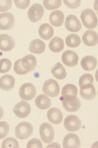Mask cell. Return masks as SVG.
<instances>
[{"mask_svg":"<svg viewBox=\"0 0 98 148\" xmlns=\"http://www.w3.org/2000/svg\"><path fill=\"white\" fill-rule=\"evenodd\" d=\"M81 20L83 25L88 29H93L97 25V18L95 12L91 9H86L82 12Z\"/></svg>","mask_w":98,"mask_h":148,"instance_id":"cell-1","label":"cell"},{"mask_svg":"<svg viewBox=\"0 0 98 148\" xmlns=\"http://www.w3.org/2000/svg\"><path fill=\"white\" fill-rule=\"evenodd\" d=\"M33 127L32 125L27 122L20 123L16 128V136L19 140H26L32 135Z\"/></svg>","mask_w":98,"mask_h":148,"instance_id":"cell-2","label":"cell"},{"mask_svg":"<svg viewBox=\"0 0 98 148\" xmlns=\"http://www.w3.org/2000/svg\"><path fill=\"white\" fill-rule=\"evenodd\" d=\"M40 136L43 141L45 144L51 143L55 136V132L53 127L47 122L43 123L39 128Z\"/></svg>","mask_w":98,"mask_h":148,"instance_id":"cell-3","label":"cell"},{"mask_svg":"<svg viewBox=\"0 0 98 148\" xmlns=\"http://www.w3.org/2000/svg\"><path fill=\"white\" fill-rule=\"evenodd\" d=\"M43 91L45 95L54 98L59 94V85L56 80L49 79L44 83Z\"/></svg>","mask_w":98,"mask_h":148,"instance_id":"cell-4","label":"cell"},{"mask_svg":"<svg viewBox=\"0 0 98 148\" xmlns=\"http://www.w3.org/2000/svg\"><path fill=\"white\" fill-rule=\"evenodd\" d=\"M36 95V88L31 83H26L20 88L19 95L22 100L31 101L34 99Z\"/></svg>","mask_w":98,"mask_h":148,"instance_id":"cell-5","label":"cell"},{"mask_svg":"<svg viewBox=\"0 0 98 148\" xmlns=\"http://www.w3.org/2000/svg\"><path fill=\"white\" fill-rule=\"evenodd\" d=\"M64 125L69 132H77L82 127V122L80 119L76 115H70L64 119Z\"/></svg>","mask_w":98,"mask_h":148,"instance_id":"cell-6","label":"cell"},{"mask_svg":"<svg viewBox=\"0 0 98 148\" xmlns=\"http://www.w3.org/2000/svg\"><path fill=\"white\" fill-rule=\"evenodd\" d=\"M44 9L40 4H34L30 8L28 12V17L32 22L39 21L43 17Z\"/></svg>","mask_w":98,"mask_h":148,"instance_id":"cell-7","label":"cell"},{"mask_svg":"<svg viewBox=\"0 0 98 148\" xmlns=\"http://www.w3.org/2000/svg\"><path fill=\"white\" fill-rule=\"evenodd\" d=\"M14 16L11 12H5L0 14V30H8L14 25Z\"/></svg>","mask_w":98,"mask_h":148,"instance_id":"cell-8","label":"cell"},{"mask_svg":"<svg viewBox=\"0 0 98 148\" xmlns=\"http://www.w3.org/2000/svg\"><path fill=\"white\" fill-rule=\"evenodd\" d=\"M62 99L63 107L68 112H76L81 107V102L77 97L62 98Z\"/></svg>","mask_w":98,"mask_h":148,"instance_id":"cell-9","label":"cell"},{"mask_svg":"<svg viewBox=\"0 0 98 148\" xmlns=\"http://www.w3.org/2000/svg\"><path fill=\"white\" fill-rule=\"evenodd\" d=\"M13 111L18 117L26 118L31 112L30 105L25 101H20L14 108Z\"/></svg>","mask_w":98,"mask_h":148,"instance_id":"cell-10","label":"cell"},{"mask_svg":"<svg viewBox=\"0 0 98 148\" xmlns=\"http://www.w3.org/2000/svg\"><path fill=\"white\" fill-rule=\"evenodd\" d=\"M62 61L66 66L73 67L76 66L78 62V56L75 52L71 50L64 51L62 55Z\"/></svg>","mask_w":98,"mask_h":148,"instance_id":"cell-11","label":"cell"},{"mask_svg":"<svg viewBox=\"0 0 98 148\" xmlns=\"http://www.w3.org/2000/svg\"><path fill=\"white\" fill-rule=\"evenodd\" d=\"M65 27L69 32H77L80 30L82 24L76 16L70 14L66 17L65 21Z\"/></svg>","mask_w":98,"mask_h":148,"instance_id":"cell-12","label":"cell"},{"mask_svg":"<svg viewBox=\"0 0 98 148\" xmlns=\"http://www.w3.org/2000/svg\"><path fill=\"white\" fill-rule=\"evenodd\" d=\"M15 46V41L11 36L7 34L0 35V50L5 52L10 51Z\"/></svg>","mask_w":98,"mask_h":148,"instance_id":"cell-13","label":"cell"},{"mask_svg":"<svg viewBox=\"0 0 98 148\" xmlns=\"http://www.w3.org/2000/svg\"><path fill=\"white\" fill-rule=\"evenodd\" d=\"M63 146L65 148L80 147V139L76 134L69 133L63 139Z\"/></svg>","mask_w":98,"mask_h":148,"instance_id":"cell-14","label":"cell"},{"mask_svg":"<svg viewBox=\"0 0 98 148\" xmlns=\"http://www.w3.org/2000/svg\"><path fill=\"white\" fill-rule=\"evenodd\" d=\"M47 115L49 121L55 125H58L63 121V113L61 110L57 108L50 109L47 113Z\"/></svg>","mask_w":98,"mask_h":148,"instance_id":"cell-15","label":"cell"},{"mask_svg":"<svg viewBox=\"0 0 98 148\" xmlns=\"http://www.w3.org/2000/svg\"><path fill=\"white\" fill-rule=\"evenodd\" d=\"M21 63L23 68L27 72L33 71L37 66V61L34 56L28 54L21 59Z\"/></svg>","mask_w":98,"mask_h":148,"instance_id":"cell-16","label":"cell"},{"mask_svg":"<svg viewBox=\"0 0 98 148\" xmlns=\"http://www.w3.org/2000/svg\"><path fill=\"white\" fill-rule=\"evenodd\" d=\"M80 96L86 100H92L94 99L96 95L95 87L93 84H87L80 87Z\"/></svg>","mask_w":98,"mask_h":148,"instance_id":"cell-17","label":"cell"},{"mask_svg":"<svg viewBox=\"0 0 98 148\" xmlns=\"http://www.w3.org/2000/svg\"><path fill=\"white\" fill-rule=\"evenodd\" d=\"M83 43L88 46H96L98 43V37L96 32L94 30H87L83 35Z\"/></svg>","mask_w":98,"mask_h":148,"instance_id":"cell-18","label":"cell"},{"mask_svg":"<svg viewBox=\"0 0 98 148\" xmlns=\"http://www.w3.org/2000/svg\"><path fill=\"white\" fill-rule=\"evenodd\" d=\"M16 80L13 76L6 75L0 78V89L4 91H10L15 85Z\"/></svg>","mask_w":98,"mask_h":148,"instance_id":"cell-19","label":"cell"},{"mask_svg":"<svg viewBox=\"0 0 98 148\" xmlns=\"http://www.w3.org/2000/svg\"><path fill=\"white\" fill-rule=\"evenodd\" d=\"M81 66L87 71H93L97 66V59L93 56H87L81 60Z\"/></svg>","mask_w":98,"mask_h":148,"instance_id":"cell-20","label":"cell"},{"mask_svg":"<svg viewBox=\"0 0 98 148\" xmlns=\"http://www.w3.org/2000/svg\"><path fill=\"white\" fill-rule=\"evenodd\" d=\"M64 20V15L62 11L59 10H56L50 14L49 21L50 24L54 27L62 26Z\"/></svg>","mask_w":98,"mask_h":148,"instance_id":"cell-21","label":"cell"},{"mask_svg":"<svg viewBox=\"0 0 98 148\" xmlns=\"http://www.w3.org/2000/svg\"><path fill=\"white\" fill-rule=\"evenodd\" d=\"M53 27L49 24H42L39 29V35L41 38L45 40H49L53 36Z\"/></svg>","mask_w":98,"mask_h":148,"instance_id":"cell-22","label":"cell"},{"mask_svg":"<svg viewBox=\"0 0 98 148\" xmlns=\"http://www.w3.org/2000/svg\"><path fill=\"white\" fill-rule=\"evenodd\" d=\"M30 51L34 54H42L45 50V45L43 41L39 39L32 40L29 46Z\"/></svg>","mask_w":98,"mask_h":148,"instance_id":"cell-23","label":"cell"},{"mask_svg":"<svg viewBox=\"0 0 98 148\" xmlns=\"http://www.w3.org/2000/svg\"><path fill=\"white\" fill-rule=\"evenodd\" d=\"M49 48L51 51L53 53L61 52L64 48V40L59 37H54L50 41Z\"/></svg>","mask_w":98,"mask_h":148,"instance_id":"cell-24","label":"cell"},{"mask_svg":"<svg viewBox=\"0 0 98 148\" xmlns=\"http://www.w3.org/2000/svg\"><path fill=\"white\" fill-rule=\"evenodd\" d=\"M35 103L37 107L41 110L49 109L51 106V100L45 95H40L36 97Z\"/></svg>","mask_w":98,"mask_h":148,"instance_id":"cell-25","label":"cell"},{"mask_svg":"<svg viewBox=\"0 0 98 148\" xmlns=\"http://www.w3.org/2000/svg\"><path fill=\"white\" fill-rule=\"evenodd\" d=\"M78 90L77 87L73 84H68L63 86L62 96V98H72V97H77Z\"/></svg>","mask_w":98,"mask_h":148,"instance_id":"cell-26","label":"cell"},{"mask_svg":"<svg viewBox=\"0 0 98 148\" xmlns=\"http://www.w3.org/2000/svg\"><path fill=\"white\" fill-rule=\"evenodd\" d=\"M52 73L53 75L58 80H63L66 77L67 72L63 65L58 62L55 65L52 69Z\"/></svg>","mask_w":98,"mask_h":148,"instance_id":"cell-27","label":"cell"},{"mask_svg":"<svg viewBox=\"0 0 98 148\" xmlns=\"http://www.w3.org/2000/svg\"><path fill=\"white\" fill-rule=\"evenodd\" d=\"M81 39L80 36L76 34H70L66 38V44L69 48H76L80 46Z\"/></svg>","mask_w":98,"mask_h":148,"instance_id":"cell-28","label":"cell"},{"mask_svg":"<svg viewBox=\"0 0 98 148\" xmlns=\"http://www.w3.org/2000/svg\"><path fill=\"white\" fill-rule=\"evenodd\" d=\"M62 1L61 0H44V6L48 10H54L62 6Z\"/></svg>","mask_w":98,"mask_h":148,"instance_id":"cell-29","label":"cell"},{"mask_svg":"<svg viewBox=\"0 0 98 148\" xmlns=\"http://www.w3.org/2000/svg\"><path fill=\"white\" fill-rule=\"evenodd\" d=\"M12 63L10 60L3 58L0 59V73H5L11 70Z\"/></svg>","mask_w":98,"mask_h":148,"instance_id":"cell-30","label":"cell"},{"mask_svg":"<svg viewBox=\"0 0 98 148\" xmlns=\"http://www.w3.org/2000/svg\"><path fill=\"white\" fill-rule=\"evenodd\" d=\"M1 147H19V145L16 139L12 137H9L6 138L2 143Z\"/></svg>","mask_w":98,"mask_h":148,"instance_id":"cell-31","label":"cell"},{"mask_svg":"<svg viewBox=\"0 0 98 148\" xmlns=\"http://www.w3.org/2000/svg\"><path fill=\"white\" fill-rule=\"evenodd\" d=\"M94 82V78L91 74L85 73L82 75L79 79V86L81 87L87 84H93Z\"/></svg>","mask_w":98,"mask_h":148,"instance_id":"cell-32","label":"cell"},{"mask_svg":"<svg viewBox=\"0 0 98 148\" xmlns=\"http://www.w3.org/2000/svg\"><path fill=\"white\" fill-rule=\"evenodd\" d=\"M9 132V125L6 122H0V140L5 138Z\"/></svg>","mask_w":98,"mask_h":148,"instance_id":"cell-33","label":"cell"},{"mask_svg":"<svg viewBox=\"0 0 98 148\" xmlns=\"http://www.w3.org/2000/svg\"><path fill=\"white\" fill-rule=\"evenodd\" d=\"M14 70L15 72L17 74L20 75H25V74H27L28 72L23 68L21 63V59H18L17 61H16L14 64Z\"/></svg>","mask_w":98,"mask_h":148,"instance_id":"cell-34","label":"cell"},{"mask_svg":"<svg viewBox=\"0 0 98 148\" xmlns=\"http://www.w3.org/2000/svg\"><path fill=\"white\" fill-rule=\"evenodd\" d=\"M12 5L11 0H0V12H4L11 9Z\"/></svg>","mask_w":98,"mask_h":148,"instance_id":"cell-35","label":"cell"},{"mask_svg":"<svg viewBox=\"0 0 98 148\" xmlns=\"http://www.w3.org/2000/svg\"><path fill=\"white\" fill-rule=\"evenodd\" d=\"M14 3L18 8L25 9L30 6V0H14Z\"/></svg>","mask_w":98,"mask_h":148,"instance_id":"cell-36","label":"cell"},{"mask_svg":"<svg viewBox=\"0 0 98 148\" xmlns=\"http://www.w3.org/2000/svg\"><path fill=\"white\" fill-rule=\"evenodd\" d=\"M43 147V144L39 139L34 138L32 139L30 141H28L26 146L27 148H34V147H40L42 148Z\"/></svg>","mask_w":98,"mask_h":148,"instance_id":"cell-37","label":"cell"},{"mask_svg":"<svg viewBox=\"0 0 98 148\" xmlns=\"http://www.w3.org/2000/svg\"><path fill=\"white\" fill-rule=\"evenodd\" d=\"M64 3L65 4L68 8L71 9H76L80 6L81 4L80 0H72V1H64Z\"/></svg>","mask_w":98,"mask_h":148,"instance_id":"cell-38","label":"cell"},{"mask_svg":"<svg viewBox=\"0 0 98 148\" xmlns=\"http://www.w3.org/2000/svg\"><path fill=\"white\" fill-rule=\"evenodd\" d=\"M61 147V146L58 144L57 143H52V144H50L49 145H48L47 146V147Z\"/></svg>","mask_w":98,"mask_h":148,"instance_id":"cell-39","label":"cell"},{"mask_svg":"<svg viewBox=\"0 0 98 148\" xmlns=\"http://www.w3.org/2000/svg\"><path fill=\"white\" fill-rule=\"evenodd\" d=\"M3 116H4V110L1 106H0V120L3 119Z\"/></svg>","mask_w":98,"mask_h":148,"instance_id":"cell-40","label":"cell"}]
</instances>
